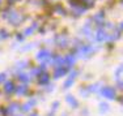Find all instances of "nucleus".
I'll list each match as a JSON object with an SVG mask.
<instances>
[{"label":"nucleus","mask_w":123,"mask_h":116,"mask_svg":"<svg viewBox=\"0 0 123 116\" xmlns=\"http://www.w3.org/2000/svg\"><path fill=\"white\" fill-rule=\"evenodd\" d=\"M101 94L104 95L105 98H109V99H114V98H115V91H114V89L107 88V86L101 90Z\"/></svg>","instance_id":"nucleus-4"},{"label":"nucleus","mask_w":123,"mask_h":116,"mask_svg":"<svg viewBox=\"0 0 123 116\" xmlns=\"http://www.w3.org/2000/svg\"><path fill=\"white\" fill-rule=\"evenodd\" d=\"M107 37H109V33H107L105 29H98L97 33H96V39L98 42H102V40H107Z\"/></svg>","instance_id":"nucleus-3"},{"label":"nucleus","mask_w":123,"mask_h":116,"mask_svg":"<svg viewBox=\"0 0 123 116\" xmlns=\"http://www.w3.org/2000/svg\"><path fill=\"white\" fill-rule=\"evenodd\" d=\"M67 38H66V37H62V35H59V37H58V44H59V46H62V47H66V46H67Z\"/></svg>","instance_id":"nucleus-11"},{"label":"nucleus","mask_w":123,"mask_h":116,"mask_svg":"<svg viewBox=\"0 0 123 116\" xmlns=\"http://www.w3.org/2000/svg\"><path fill=\"white\" fill-rule=\"evenodd\" d=\"M17 108H18V106H17V104H12V106H11V108L8 110V111H9V112H14Z\"/></svg>","instance_id":"nucleus-20"},{"label":"nucleus","mask_w":123,"mask_h":116,"mask_svg":"<svg viewBox=\"0 0 123 116\" xmlns=\"http://www.w3.org/2000/svg\"><path fill=\"white\" fill-rule=\"evenodd\" d=\"M4 90H5V93H13L14 91V85L12 82H7L5 83V86H4Z\"/></svg>","instance_id":"nucleus-10"},{"label":"nucleus","mask_w":123,"mask_h":116,"mask_svg":"<svg viewBox=\"0 0 123 116\" xmlns=\"http://www.w3.org/2000/svg\"><path fill=\"white\" fill-rule=\"evenodd\" d=\"M51 59H52V56H51V54H50V51H47V50L39 51V52H38V55H37V60H39V61L49 63Z\"/></svg>","instance_id":"nucleus-2"},{"label":"nucleus","mask_w":123,"mask_h":116,"mask_svg":"<svg viewBox=\"0 0 123 116\" xmlns=\"http://www.w3.org/2000/svg\"><path fill=\"white\" fill-rule=\"evenodd\" d=\"M24 20V17L21 16L20 13H17V12H13V13H11V16H9V21L12 22L13 25H17V24H20V22Z\"/></svg>","instance_id":"nucleus-5"},{"label":"nucleus","mask_w":123,"mask_h":116,"mask_svg":"<svg viewBox=\"0 0 123 116\" xmlns=\"http://www.w3.org/2000/svg\"><path fill=\"white\" fill-rule=\"evenodd\" d=\"M74 63H75V57L72 56V55H68L67 57H64V66L71 68V66L74 65Z\"/></svg>","instance_id":"nucleus-7"},{"label":"nucleus","mask_w":123,"mask_h":116,"mask_svg":"<svg viewBox=\"0 0 123 116\" xmlns=\"http://www.w3.org/2000/svg\"><path fill=\"white\" fill-rule=\"evenodd\" d=\"M5 80V74H0V82Z\"/></svg>","instance_id":"nucleus-22"},{"label":"nucleus","mask_w":123,"mask_h":116,"mask_svg":"<svg viewBox=\"0 0 123 116\" xmlns=\"http://www.w3.org/2000/svg\"><path fill=\"white\" fill-rule=\"evenodd\" d=\"M84 3H85L86 7H90V5H93V3H94V0H83Z\"/></svg>","instance_id":"nucleus-19"},{"label":"nucleus","mask_w":123,"mask_h":116,"mask_svg":"<svg viewBox=\"0 0 123 116\" xmlns=\"http://www.w3.org/2000/svg\"><path fill=\"white\" fill-rule=\"evenodd\" d=\"M75 77H76V72H72V73H71V76H69V78L66 81V83H64V88H69V86H71V83L74 82Z\"/></svg>","instance_id":"nucleus-9"},{"label":"nucleus","mask_w":123,"mask_h":116,"mask_svg":"<svg viewBox=\"0 0 123 116\" xmlns=\"http://www.w3.org/2000/svg\"><path fill=\"white\" fill-rule=\"evenodd\" d=\"M26 66V61L24 60V61H21V63H18V64H17V68H25Z\"/></svg>","instance_id":"nucleus-21"},{"label":"nucleus","mask_w":123,"mask_h":116,"mask_svg":"<svg viewBox=\"0 0 123 116\" xmlns=\"http://www.w3.org/2000/svg\"><path fill=\"white\" fill-rule=\"evenodd\" d=\"M54 65L56 66V68H62V66H64V57L55 56L54 57Z\"/></svg>","instance_id":"nucleus-8"},{"label":"nucleus","mask_w":123,"mask_h":116,"mask_svg":"<svg viewBox=\"0 0 123 116\" xmlns=\"http://www.w3.org/2000/svg\"><path fill=\"white\" fill-rule=\"evenodd\" d=\"M49 74L47 73H42V74H41V76H39V82L41 83H47L49 82Z\"/></svg>","instance_id":"nucleus-12"},{"label":"nucleus","mask_w":123,"mask_h":116,"mask_svg":"<svg viewBox=\"0 0 123 116\" xmlns=\"http://www.w3.org/2000/svg\"><path fill=\"white\" fill-rule=\"evenodd\" d=\"M64 73H66V68H64V66H63V68H58L56 71H55V77L58 78V77L63 76Z\"/></svg>","instance_id":"nucleus-15"},{"label":"nucleus","mask_w":123,"mask_h":116,"mask_svg":"<svg viewBox=\"0 0 123 116\" xmlns=\"http://www.w3.org/2000/svg\"><path fill=\"white\" fill-rule=\"evenodd\" d=\"M34 28H36V25H33L31 28H28V29H26V30H25V35H29V34H31V33H33Z\"/></svg>","instance_id":"nucleus-18"},{"label":"nucleus","mask_w":123,"mask_h":116,"mask_svg":"<svg viewBox=\"0 0 123 116\" xmlns=\"http://www.w3.org/2000/svg\"><path fill=\"white\" fill-rule=\"evenodd\" d=\"M31 104H34V100H31V102H29V103H26V104H25V106H24V107H22V110H24V111H29V110H30V108H31V107H33V106H31Z\"/></svg>","instance_id":"nucleus-17"},{"label":"nucleus","mask_w":123,"mask_h":116,"mask_svg":"<svg viewBox=\"0 0 123 116\" xmlns=\"http://www.w3.org/2000/svg\"><path fill=\"white\" fill-rule=\"evenodd\" d=\"M93 51H94V48L92 47V46H81L80 48H79V51H77V54H79V56L80 57H89L90 55L93 54Z\"/></svg>","instance_id":"nucleus-1"},{"label":"nucleus","mask_w":123,"mask_h":116,"mask_svg":"<svg viewBox=\"0 0 123 116\" xmlns=\"http://www.w3.org/2000/svg\"><path fill=\"white\" fill-rule=\"evenodd\" d=\"M18 78L21 81H25V82H28V81H30V74H26V73H20L18 74Z\"/></svg>","instance_id":"nucleus-14"},{"label":"nucleus","mask_w":123,"mask_h":116,"mask_svg":"<svg viewBox=\"0 0 123 116\" xmlns=\"http://www.w3.org/2000/svg\"><path fill=\"white\" fill-rule=\"evenodd\" d=\"M9 1H12V3H14V1H17V0H9Z\"/></svg>","instance_id":"nucleus-23"},{"label":"nucleus","mask_w":123,"mask_h":116,"mask_svg":"<svg viewBox=\"0 0 123 116\" xmlns=\"http://www.w3.org/2000/svg\"><path fill=\"white\" fill-rule=\"evenodd\" d=\"M26 90H28V86H26V85H20L18 88H17L16 91L20 95H22V94H25V93H26Z\"/></svg>","instance_id":"nucleus-13"},{"label":"nucleus","mask_w":123,"mask_h":116,"mask_svg":"<svg viewBox=\"0 0 123 116\" xmlns=\"http://www.w3.org/2000/svg\"><path fill=\"white\" fill-rule=\"evenodd\" d=\"M71 7L74 8V11L76 12V14H81V13H84V11H85V7L79 5L77 3H75V0H74V1L71 0Z\"/></svg>","instance_id":"nucleus-6"},{"label":"nucleus","mask_w":123,"mask_h":116,"mask_svg":"<svg viewBox=\"0 0 123 116\" xmlns=\"http://www.w3.org/2000/svg\"><path fill=\"white\" fill-rule=\"evenodd\" d=\"M67 102H69L71 104H74V107L77 106V102H76V99H75V98H72L71 95H68V97H67Z\"/></svg>","instance_id":"nucleus-16"}]
</instances>
